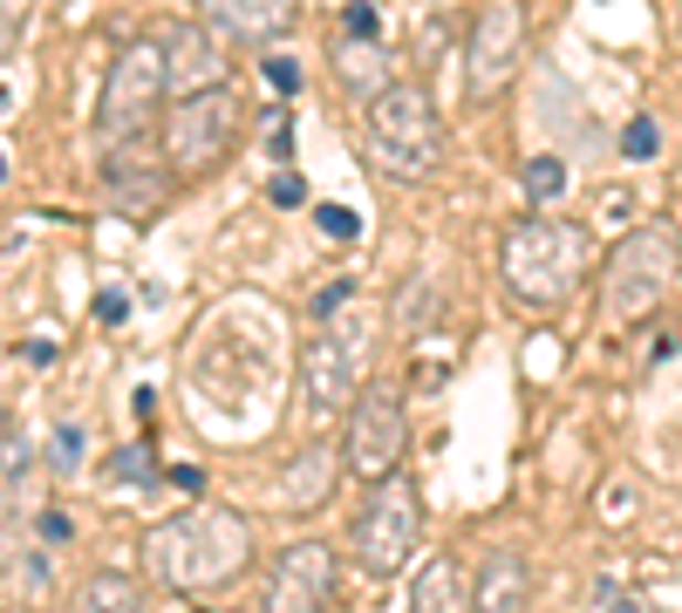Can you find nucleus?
Listing matches in <instances>:
<instances>
[{
	"label": "nucleus",
	"mask_w": 682,
	"mask_h": 613,
	"mask_svg": "<svg viewBox=\"0 0 682 613\" xmlns=\"http://www.w3.org/2000/svg\"><path fill=\"white\" fill-rule=\"evenodd\" d=\"M144 566L165 593H212L253 566V525L225 505H191L144 531Z\"/></svg>",
	"instance_id": "nucleus-1"
},
{
	"label": "nucleus",
	"mask_w": 682,
	"mask_h": 613,
	"mask_svg": "<svg viewBox=\"0 0 682 613\" xmlns=\"http://www.w3.org/2000/svg\"><path fill=\"white\" fill-rule=\"evenodd\" d=\"M499 273H505V294L518 307H559V300H574V286L587 273V232L574 219H553V212L512 219L505 239H499Z\"/></svg>",
	"instance_id": "nucleus-2"
},
{
	"label": "nucleus",
	"mask_w": 682,
	"mask_h": 613,
	"mask_svg": "<svg viewBox=\"0 0 682 613\" xmlns=\"http://www.w3.org/2000/svg\"><path fill=\"white\" fill-rule=\"evenodd\" d=\"M675 286H682V232L669 219H649L628 239H615L608 266H600V320L634 327V320H649Z\"/></svg>",
	"instance_id": "nucleus-3"
},
{
	"label": "nucleus",
	"mask_w": 682,
	"mask_h": 613,
	"mask_svg": "<svg viewBox=\"0 0 682 613\" xmlns=\"http://www.w3.org/2000/svg\"><path fill=\"white\" fill-rule=\"evenodd\" d=\"M369 157L396 184H423L444 157V123H437V103L417 82H389V89L369 103Z\"/></svg>",
	"instance_id": "nucleus-4"
},
{
	"label": "nucleus",
	"mask_w": 682,
	"mask_h": 613,
	"mask_svg": "<svg viewBox=\"0 0 682 613\" xmlns=\"http://www.w3.org/2000/svg\"><path fill=\"white\" fill-rule=\"evenodd\" d=\"M348 539H355V566H363L376 586H389L396 572L410 566L417 539H423V490L403 471H389L382 484H369V498H363V511H355Z\"/></svg>",
	"instance_id": "nucleus-5"
},
{
	"label": "nucleus",
	"mask_w": 682,
	"mask_h": 613,
	"mask_svg": "<svg viewBox=\"0 0 682 613\" xmlns=\"http://www.w3.org/2000/svg\"><path fill=\"white\" fill-rule=\"evenodd\" d=\"M239 130H246V103L232 96V82H219V89H198V96H178L171 116H165V163L185 178L198 171H219V163L232 157Z\"/></svg>",
	"instance_id": "nucleus-6"
},
{
	"label": "nucleus",
	"mask_w": 682,
	"mask_h": 613,
	"mask_svg": "<svg viewBox=\"0 0 682 613\" xmlns=\"http://www.w3.org/2000/svg\"><path fill=\"white\" fill-rule=\"evenodd\" d=\"M165 96H171L165 89V41H130V49L109 62V75H103V103H96L103 150L144 137L157 123V109H165Z\"/></svg>",
	"instance_id": "nucleus-7"
},
{
	"label": "nucleus",
	"mask_w": 682,
	"mask_h": 613,
	"mask_svg": "<svg viewBox=\"0 0 682 613\" xmlns=\"http://www.w3.org/2000/svg\"><path fill=\"white\" fill-rule=\"evenodd\" d=\"M363 341H369V320H348V327L328 320V335H314L301 348V402L314 423L348 416L355 389H363Z\"/></svg>",
	"instance_id": "nucleus-8"
},
{
	"label": "nucleus",
	"mask_w": 682,
	"mask_h": 613,
	"mask_svg": "<svg viewBox=\"0 0 682 613\" xmlns=\"http://www.w3.org/2000/svg\"><path fill=\"white\" fill-rule=\"evenodd\" d=\"M518 62H526V0H485V14L464 34V96L471 103L505 96Z\"/></svg>",
	"instance_id": "nucleus-9"
},
{
	"label": "nucleus",
	"mask_w": 682,
	"mask_h": 613,
	"mask_svg": "<svg viewBox=\"0 0 682 613\" xmlns=\"http://www.w3.org/2000/svg\"><path fill=\"white\" fill-rule=\"evenodd\" d=\"M403 450H410V416H403V395L396 389H355L348 402V436H342V464L382 484L389 471H403Z\"/></svg>",
	"instance_id": "nucleus-10"
},
{
	"label": "nucleus",
	"mask_w": 682,
	"mask_h": 613,
	"mask_svg": "<svg viewBox=\"0 0 682 613\" xmlns=\"http://www.w3.org/2000/svg\"><path fill=\"white\" fill-rule=\"evenodd\" d=\"M335 586H342L335 546L301 539V546H287V552L273 559L266 593H260V613H328V606H335Z\"/></svg>",
	"instance_id": "nucleus-11"
},
{
	"label": "nucleus",
	"mask_w": 682,
	"mask_h": 613,
	"mask_svg": "<svg viewBox=\"0 0 682 613\" xmlns=\"http://www.w3.org/2000/svg\"><path fill=\"white\" fill-rule=\"evenodd\" d=\"M103 198L116 204V212H130V219H150L157 204L171 198V163L157 157L144 137L116 144V150L103 157Z\"/></svg>",
	"instance_id": "nucleus-12"
},
{
	"label": "nucleus",
	"mask_w": 682,
	"mask_h": 613,
	"mask_svg": "<svg viewBox=\"0 0 682 613\" xmlns=\"http://www.w3.org/2000/svg\"><path fill=\"white\" fill-rule=\"evenodd\" d=\"M232 68H225V41L206 28V21H178L165 34V89L171 103L178 96H198V89H219Z\"/></svg>",
	"instance_id": "nucleus-13"
},
{
	"label": "nucleus",
	"mask_w": 682,
	"mask_h": 613,
	"mask_svg": "<svg viewBox=\"0 0 682 613\" xmlns=\"http://www.w3.org/2000/svg\"><path fill=\"white\" fill-rule=\"evenodd\" d=\"M198 14L219 41H280L301 28V0H198Z\"/></svg>",
	"instance_id": "nucleus-14"
},
{
	"label": "nucleus",
	"mask_w": 682,
	"mask_h": 613,
	"mask_svg": "<svg viewBox=\"0 0 682 613\" xmlns=\"http://www.w3.org/2000/svg\"><path fill=\"white\" fill-rule=\"evenodd\" d=\"M342 471H348V464H342V443H321V436H314L301 457L280 471V498H287L294 511H314V505H328V498H335Z\"/></svg>",
	"instance_id": "nucleus-15"
},
{
	"label": "nucleus",
	"mask_w": 682,
	"mask_h": 613,
	"mask_svg": "<svg viewBox=\"0 0 682 613\" xmlns=\"http://www.w3.org/2000/svg\"><path fill=\"white\" fill-rule=\"evenodd\" d=\"M533 606V566L518 552H492L471 572V613H526Z\"/></svg>",
	"instance_id": "nucleus-16"
},
{
	"label": "nucleus",
	"mask_w": 682,
	"mask_h": 613,
	"mask_svg": "<svg viewBox=\"0 0 682 613\" xmlns=\"http://www.w3.org/2000/svg\"><path fill=\"white\" fill-rule=\"evenodd\" d=\"M328 68H335L342 89L363 96V103H376L389 82H396V55L382 49V41H363V34H342L335 49H328Z\"/></svg>",
	"instance_id": "nucleus-17"
},
{
	"label": "nucleus",
	"mask_w": 682,
	"mask_h": 613,
	"mask_svg": "<svg viewBox=\"0 0 682 613\" xmlns=\"http://www.w3.org/2000/svg\"><path fill=\"white\" fill-rule=\"evenodd\" d=\"M410 613H471V572L451 552L423 559L417 566V586H410Z\"/></svg>",
	"instance_id": "nucleus-18"
},
{
	"label": "nucleus",
	"mask_w": 682,
	"mask_h": 613,
	"mask_svg": "<svg viewBox=\"0 0 682 613\" xmlns=\"http://www.w3.org/2000/svg\"><path fill=\"white\" fill-rule=\"evenodd\" d=\"M69 613H150V606H144V586L130 572H90V580L75 586Z\"/></svg>",
	"instance_id": "nucleus-19"
},
{
	"label": "nucleus",
	"mask_w": 682,
	"mask_h": 613,
	"mask_svg": "<svg viewBox=\"0 0 682 613\" xmlns=\"http://www.w3.org/2000/svg\"><path fill=\"white\" fill-rule=\"evenodd\" d=\"M518 191H526V204H533V212H553V204L574 191V184H567V157H559V150H546V157H526V171H518Z\"/></svg>",
	"instance_id": "nucleus-20"
},
{
	"label": "nucleus",
	"mask_w": 682,
	"mask_h": 613,
	"mask_svg": "<svg viewBox=\"0 0 682 613\" xmlns=\"http://www.w3.org/2000/svg\"><path fill=\"white\" fill-rule=\"evenodd\" d=\"M150 477H157L150 450H116V457H109V477H103V484H116V490H144Z\"/></svg>",
	"instance_id": "nucleus-21"
},
{
	"label": "nucleus",
	"mask_w": 682,
	"mask_h": 613,
	"mask_svg": "<svg viewBox=\"0 0 682 613\" xmlns=\"http://www.w3.org/2000/svg\"><path fill=\"white\" fill-rule=\"evenodd\" d=\"M621 157H628V163H649V157H662V123H655V116H634L628 130H621Z\"/></svg>",
	"instance_id": "nucleus-22"
},
{
	"label": "nucleus",
	"mask_w": 682,
	"mask_h": 613,
	"mask_svg": "<svg viewBox=\"0 0 682 613\" xmlns=\"http://www.w3.org/2000/svg\"><path fill=\"white\" fill-rule=\"evenodd\" d=\"M266 198L280 204V212H294V204H307V178L294 171V163H273V178H266Z\"/></svg>",
	"instance_id": "nucleus-23"
},
{
	"label": "nucleus",
	"mask_w": 682,
	"mask_h": 613,
	"mask_svg": "<svg viewBox=\"0 0 682 613\" xmlns=\"http://www.w3.org/2000/svg\"><path fill=\"white\" fill-rule=\"evenodd\" d=\"M314 225H321V239H335V245H355V239H363V219H355L348 204H321Z\"/></svg>",
	"instance_id": "nucleus-24"
},
{
	"label": "nucleus",
	"mask_w": 682,
	"mask_h": 613,
	"mask_svg": "<svg viewBox=\"0 0 682 613\" xmlns=\"http://www.w3.org/2000/svg\"><path fill=\"white\" fill-rule=\"evenodd\" d=\"M600 613H682V606H662V600L634 593V586H608L600 593Z\"/></svg>",
	"instance_id": "nucleus-25"
},
{
	"label": "nucleus",
	"mask_w": 682,
	"mask_h": 613,
	"mask_svg": "<svg viewBox=\"0 0 682 613\" xmlns=\"http://www.w3.org/2000/svg\"><path fill=\"white\" fill-rule=\"evenodd\" d=\"M49 464H55V477H69L75 464H83V430H75V423H62V430H55V443H49Z\"/></svg>",
	"instance_id": "nucleus-26"
},
{
	"label": "nucleus",
	"mask_w": 682,
	"mask_h": 613,
	"mask_svg": "<svg viewBox=\"0 0 682 613\" xmlns=\"http://www.w3.org/2000/svg\"><path fill=\"white\" fill-rule=\"evenodd\" d=\"M266 157H273V163H287V157H294V116H287V109H273V116H266Z\"/></svg>",
	"instance_id": "nucleus-27"
},
{
	"label": "nucleus",
	"mask_w": 682,
	"mask_h": 613,
	"mask_svg": "<svg viewBox=\"0 0 682 613\" xmlns=\"http://www.w3.org/2000/svg\"><path fill=\"white\" fill-rule=\"evenodd\" d=\"M260 75H266V89H273V96H294V89H301V62H294V55H266V68H260Z\"/></svg>",
	"instance_id": "nucleus-28"
},
{
	"label": "nucleus",
	"mask_w": 682,
	"mask_h": 613,
	"mask_svg": "<svg viewBox=\"0 0 682 613\" xmlns=\"http://www.w3.org/2000/svg\"><path fill=\"white\" fill-rule=\"evenodd\" d=\"M28 14H34V0H0V55L21 41V28H28Z\"/></svg>",
	"instance_id": "nucleus-29"
},
{
	"label": "nucleus",
	"mask_w": 682,
	"mask_h": 613,
	"mask_svg": "<svg viewBox=\"0 0 682 613\" xmlns=\"http://www.w3.org/2000/svg\"><path fill=\"white\" fill-rule=\"evenodd\" d=\"M342 34H363V41H382V14L369 8V0H348V14H342Z\"/></svg>",
	"instance_id": "nucleus-30"
},
{
	"label": "nucleus",
	"mask_w": 682,
	"mask_h": 613,
	"mask_svg": "<svg viewBox=\"0 0 682 613\" xmlns=\"http://www.w3.org/2000/svg\"><path fill=\"white\" fill-rule=\"evenodd\" d=\"M348 300H355V279H328V286L314 294V320H335Z\"/></svg>",
	"instance_id": "nucleus-31"
},
{
	"label": "nucleus",
	"mask_w": 682,
	"mask_h": 613,
	"mask_svg": "<svg viewBox=\"0 0 682 613\" xmlns=\"http://www.w3.org/2000/svg\"><path fill=\"white\" fill-rule=\"evenodd\" d=\"M96 320L103 327H124L130 320V294H124V286H103V294H96Z\"/></svg>",
	"instance_id": "nucleus-32"
},
{
	"label": "nucleus",
	"mask_w": 682,
	"mask_h": 613,
	"mask_svg": "<svg viewBox=\"0 0 682 613\" xmlns=\"http://www.w3.org/2000/svg\"><path fill=\"white\" fill-rule=\"evenodd\" d=\"M526 348H533V355H526V368H533V376H539V368H546V376H553V361H559L553 348H559V341H553V335H533Z\"/></svg>",
	"instance_id": "nucleus-33"
},
{
	"label": "nucleus",
	"mask_w": 682,
	"mask_h": 613,
	"mask_svg": "<svg viewBox=\"0 0 682 613\" xmlns=\"http://www.w3.org/2000/svg\"><path fill=\"white\" fill-rule=\"evenodd\" d=\"M608 505H615L608 525H628V518H634V490H628V484H608Z\"/></svg>",
	"instance_id": "nucleus-34"
},
{
	"label": "nucleus",
	"mask_w": 682,
	"mask_h": 613,
	"mask_svg": "<svg viewBox=\"0 0 682 613\" xmlns=\"http://www.w3.org/2000/svg\"><path fill=\"white\" fill-rule=\"evenodd\" d=\"M21 355H28V361H34V368H42V361H55V355H62V348H55V341H21Z\"/></svg>",
	"instance_id": "nucleus-35"
},
{
	"label": "nucleus",
	"mask_w": 682,
	"mask_h": 613,
	"mask_svg": "<svg viewBox=\"0 0 682 613\" xmlns=\"http://www.w3.org/2000/svg\"><path fill=\"white\" fill-rule=\"evenodd\" d=\"M42 539H55V546L69 539V518H62V511H42Z\"/></svg>",
	"instance_id": "nucleus-36"
},
{
	"label": "nucleus",
	"mask_w": 682,
	"mask_h": 613,
	"mask_svg": "<svg viewBox=\"0 0 682 613\" xmlns=\"http://www.w3.org/2000/svg\"><path fill=\"white\" fill-rule=\"evenodd\" d=\"M171 484H178V490H198V484H206V471H191V464H178V471H171Z\"/></svg>",
	"instance_id": "nucleus-37"
},
{
	"label": "nucleus",
	"mask_w": 682,
	"mask_h": 613,
	"mask_svg": "<svg viewBox=\"0 0 682 613\" xmlns=\"http://www.w3.org/2000/svg\"><path fill=\"white\" fill-rule=\"evenodd\" d=\"M8 443H14V436H8V416H0V457H8Z\"/></svg>",
	"instance_id": "nucleus-38"
},
{
	"label": "nucleus",
	"mask_w": 682,
	"mask_h": 613,
	"mask_svg": "<svg viewBox=\"0 0 682 613\" xmlns=\"http://www.w3.org/2000/svg\"><path fill=\"white\" fill-rule=\"evenodd\" d=\"M0 184H8V157H0Z\"/></svg>",
	"instance_id": "nucleus-39"
},
{
	"label": "nucleus",
	"mask_w": 682,
	"mask_h": 613,
	"mask_svg": "<svg viewBox=\"0 0 682 613\" xmlns=\"http://www.w3.org/2000/svg\"><path fill=\"white\" fill-rule=\"evenodd\" d=\"M198 613H212V606H198Z\"/></svg>",
	"instance_id": "nucleus-40"
}]
</instances>
